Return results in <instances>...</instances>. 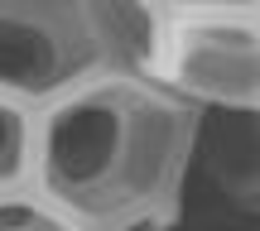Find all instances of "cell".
Segmentation results:
<instances>
[{
	"mask_svg": "<svg viewBox=\"0 0 260 231\" xmlns=\"http://www.w3.org/2000/svg\"><path fill=\"white\" fill-rule=\"evenodd\" d=\"M154 82L198 116H255L260 10L251 0H164Z\"/></svg>",
	"mask_w": 260,
	"mask_h": 231,
	"instance_id": "2",
	"label": "cell"
},
{
	"mask_svg": "<svg viewBox=\"0 0 260 231\" xmlns=\"http://www.w3.org/2000/svg\"><path fill=\"white\" fill-rule=\"evenodd\" d=\"M87 24L96 39L102 73L154 77L164 0H87Z\"/></svg>",
	"mask_w": 260,
	"mask_h": 231,
	"instance_id": "4",
	"label": "cell"
},
{
	"mask_svg": "<svg viewBox=\"0 0 260 231\" xmlns=\"http://www.w3.org/2000/svg\"><path fill=\"white\" fill-rule=\"evenodd\" d=\"M0 231H77V226L53 203H44L34 188H19V193H0Z\"/></svg>",
	"mask_w": 260,
	"mask_h": 231,
	"instance_id": "6",
	"label": "cell"
},
{
	"mask_svg": "<svg viewBox=\"0 0 260 231\" xmlns=\"http://www.w3.org/2000/svg\"><path fill=\"white\" fill-rule=\"evenodd\" d=\"M203 116L135 73H96L34 116V193L73 226L178 212Z\"/></svg>",
	"mask_w": 260,
	"mask_h": 231,
	"instance_id": "1",
	"label": "cell"
},
{
	"mask_svg": "<svg viewBox=\"0 0 260 231\" xmlns=\"http://www.w3.org/2000/svg\"><path fill=\"white\" fill-rule=\"evenodd\" d=\"M34 116L39 111L0 96V193L34 188Z\"/></svg>",
	"mask_w": 260,
	"mask_h": 231,
	"instance_id": "5",
	"label": "cell"
},
{
	"mask_svg": "<svg viewBox=\"0 0 260 231\" xmlns=\"http://www.w3.org/2000/svg\"><path fill=\"white\" fill-rule=\"evenodd\" d=\"M178 212H145V217H116V222H96V226H77V231H174Z\"/></svg>",
	"mask_w": 260,
	"mask_h": 231,
	"instance_id": "7",
	"label": "cell"
},
{
	"mask_svg": "<svg viewBox=\"0 0 260 231\" xmlns=\"http://www.w3.org/2000/svg\"><path fill=\"white\" fill-rule=\"evenodd\" d=\"M96 73L87 0H0V96L44 111Z\"/></svg>",
	"mask_w": 260,
	"mask_h": 231,
	"instance_id": "3",
	"label": "cell"
}]
</instances>
